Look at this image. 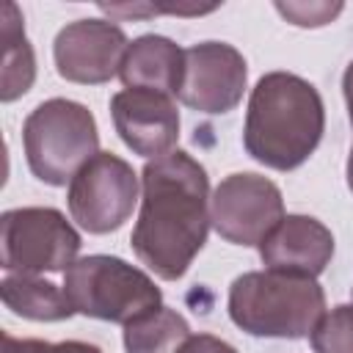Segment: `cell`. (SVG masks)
<instances>
[{"instance_id": "1", "label": "cell", "mask_w": 353, "mask_h": 353, "mask_svg": "<svg viewBox=\"0 0 353 353\" xmlns=\"http://www.w3.org/2000/svg\"><path fill=\"white\" fill-rule=\"evenodd\" d=\"M210 179L199 160L174 149L141 171V212L132 251L157 279L176 281L188 273L210 232Z\"/></svg>"}, {"instance_id": "2", "label": "cell", "mask_w": 353, "mask_h": 353, "mask_svg": "<svg viewBox=\"0 0 353 353\" xmlns=\"http://www.w3.org/2000/svg\"><path fill=\"white\" fill-rule=\"evenodd\" d=\"M325 108L317 88L290 72H268L256 80L243 127L245 152L276 171H292L317 149Z\"/></svg>"}, {"instance_id": "3", "label": "cell", "mask_w": 353, "mask_h": 353, "mask_svg": "<svg viewBox=\"0 0 353 353\" xmlns=\"http://www.w3.org/2000/svg\"><path fill=\"white\" fill-rule=\"evenodd\" d=\"M325 312L323 287L314 279L276 270H251L229 287V317L251 336L301 339Z\"/></svg>"}, {"instance_id": "4", "label": "cell", "mask_w": 353, "mask_h": 353, "mask_svg": "<svg viewBox=\"0 0 353 353\" xmlns=\"http://www.w3.org/2000/svg\"><path fill=\"white\" fill-rule=\"evenodd\" d=\"M25 160L36 179L66 185L74 174L99 154V132L94 113L74 99H47L30 110L22 124Z\"/></svg>"}, {"instance_id": "5", "label": "cell", "mask_w": 353, "mask_h": 353, "mask_svg": "<svg viewBox=\"0 0 353 353\" xmlns=\"http://www.w3.org/2000/svg\"><path fill=\"white\" fill-rule=\"evenodd\" d=\"M63 292L77 314L121 325L163 306V292L149 273L108 254L77 259L63 273Z\"/></svg>"}, {"instance_id": "6", "label": "cell", "mask_w": 353, "mask_h": 353, "mask_svg": "<svg viewBox=\"0 0 353 353\" xmlns=\"http://www.w3.org/2000/svg\"><path fill=\"white\" fill-rule=\"evenodd\" d=\"M0 248L6 273H66L77 262L80 234L52 207H19L3 212Z\"/></svg>"}, {"instance_id": "7", "label": "cell", "mask_w": 353, "mask_h": 353, "mask_svg": "<svg viewBox=\"0 0 353 353\" xmlns=\"http://www.w3.org/2000/svg\"><path fill=\"white\" fill-rule=\"evenodd\" d=\"M138 174L110 152L94 154L69 182L66 204L72 221L88 234L121 229L138 204Z\"/></svg>"}, {"instance_id": "8", "label": "cell", "mask_w": 353, "mask_h": 353, "mask_svg": "<svg viewBox=\"0 0 353 353\" xmlns=\"http://www.w3.org/2000/svg\"><path fill=\"white\" fill-rule=\"evenodd\" d=\"M281 218L279 185L251 171L229 174L210 196V223L232 245H259Z\"/></svg>"}, {"instance_id": "9", "label": "cell", "mask_w": 353, "mask_h": 353, "mask_svg": "<svg viewBox=\"0 0 353 353\" xmlns=\"http://www.w3.org/2000/svg\"><path fill=\"white\" fill-rule=\"evenodd\" d=\"M248 80L245 58L226 41H201L185 50L179 99L190 110L221 116L240 105Z\"/></svg>"}, {"instance_id": "10", "label": "cell", "mask_w": 353, "mask_h": 353, "mask_svg": "<svg viewBox=\"0 0 353 353\" xmlns=\"http://www.w3.org/2000/svg\"><path fill=\"white\" fill-rule=\"evenodd\" d=\"M127 47L124 30L110 19H77L55 36V69L69 83L99 85L121 72Z\"/></svg>"}, {"instance_id": "11", "label": "cell", "mask_w": 353, "mask_h": 353, "mask_svg": "<svg viewBox=\"0 0 353 353\" xmlns=\"http://www.w3.org/2000/svg\"><path fill=\"white\" fill-rule=\"evenodd\" d=\"M110 116L119 138L146 160L171 154L179 141V110L165 94L124 88L113 94Z\"/></svg>"}, {"instance_id": "12", "label": "cell", "mask_w": 353, "mask_h": 353, "mask_svg": "<svg viewBox=\"0 0 353 353\" xmlns=\"http://www.w3.org/2000/svg\"><path fill=\"white\" fill-rule=\"evenodd\" d=\"M334 256L331 229L312 215H284L259 243V259L268 270L317 279Z\"/></svg>"}, {"instance_id": "13", "label": "cell", "mask_w": 353, "mask_h": 353, "mask_svg": "<svg viewBox=\"0 0 353 353\" xmlns=\"http://www.w3.org/2000/svg\"><path fill=\"white\" fill-rule=\"evenodd\" d=\"M185 72V50H179L165 36H138L130 41L127 55L121 61V83L124 88H146L165 97H176Z\"/></svg>"}, {"instance_id": "14", "label": "cell", "mask_w": 353, "mask_h": 353, "mask_svg": "<svg viewBox=\"0 0 353 353\" xmlns=\"http://www.w3.org/2000/svg\"><path fill=\"white\" fill-rule=\"evenodd\" d=\"M0 295H3L6 309H11L14 314H19L25 320L58 323V320H69L72 314H77L74 306L69 303L66 292L39 276L6 273V279L0 284Z\"/></svg>"}, {"instance_id": "15", "label": "cell", "mask_w": 353, "mask_h": 353, "mask_svg": "<svg viewBox=\"0 0 353 353\" xmlns=\"http://www.w3.org/2000/svg\"><path fill=\"white\" fill-rule=\"evenodd\" d=\"M0 36H3V80L0 99L14 102L30 91L36 80V58L33 47L25 36V19L14 3H3L0 11Z\"/></svg>"}, {"instance_id": "16", "label": "cell", "mask_w": 353, "mask_h": 353, "mask_svg": "<svg viewBox=\"0 0 353 353\" xmlns=\"http://www.w3.org/2000/svg\"><path fill=\"white\" fill-rule=\"evenodd\" d=\"M190 339L188 320L168 306H160L124 325L127 353H176Z\"/></svg>"}, {"instance_id": "17", "label": "cell", "mask_w": 353, "mask_h": 353, "mask_svg": "<svg viewBox=\"0 0 353 353\" xmlns=\"http://www.w3.org/2000/svg\"><path fill=\"white\" fill-rule=\"evenodd\" d=\"M314 353H353V306H334L312 328Z\"/></svg>"}, {"instance_id": "18", "label": "cell", "mask_w": 353, "mask_h": 353, "mask_svg": "<svg viewBox=\"0 0 353 353\" xmlns=\"http://www.w3.org/2000/svg\"><path fill=\"white\" fill-rule=\"evenodd\" d=\"M276 11L298 28H320L342 11V3H276Z\"/></svg>"}, {"instance_id": "19", "label": "cell", "mask_w": 353, "mask_h": 353, "mask_svg": "<svg viewBox=\"0 0 353 353\" xmlns=\"http://www.w3.org/2000/svg\"><path fill=\"white\" fill-rule=\"evenodd\" d=\"M3 353H102L97 345L66 339V342H41V339H17L11 334L3 336Z\"/></svg>"}, {"instance_id": "20", "label": "cell", "mask_w": 353, "mask_h": 353, "mask_svg": "<svg viewBox=\"0 0 353 353\" xmlns=\"http://www.w3.org/2000/svg\"><path fill=\"white\" fill-rule=\"evenodd\" d=\"M176 353H237L229 342L212 334H190V339L176 350Z\"/></svg>"}, {"instance_id": "21", "label": "cell", "mask_w": 353, "mask_h": 353, "mask_svg": "<svg viewBox=\"0 0 353 353\" xmlns=\"http://www.w3.org/2000/svg\"><path fill=\"white\" fill-rule=\"evenodd\" d=\"M342 94H345L347 116H350V124H353V61L347 63V69L342 74ZM347 188L353 190V146H350V157H347Z\"/></svg>"}]
</instances>
